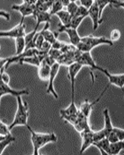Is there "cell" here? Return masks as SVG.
<instances>
[{
  "mask_svg": "<svg viewBox=\"0 0 124 155\" xmlns=\"http://www.w3.org/2000/svg\"><path fill=\"white\" fill-rule=\"evenodd\" d=\"M106 138V134L103 129L98 131H94L93 138L94 143L98 142L104 138ZM94 144V143H93Z\"/></svg>",
  "mask_w": 124,
  "mask_h": 155,
  "instance_id": "31",
  "label": "cell"
},
{
  "mask_svg": "<svg viewBox=\"0 0 124 155\" xmlns=\"http://www.w3.org/2000/svg\"><path fill=\"white\" fill-rule=\"evenodd\" d=\"M113 131L116 134L119 141H124V130L119 127H113Z\"/></svg>",
  "mask_w": 124,
  "mask_h": 155,
  "instance_id": "37",
  "label": "cell"
},
{
  "mask_svg": "<svg viewBox=\"0 0 124 155\" xmlns=\"http://www.w3.org/2000/svg\"><path fill=\"white\" fill-rule=\"evenodd\" d=\"M70 1H61L62 2L63 6L64 7H67V5H69V3L70 2Z\"/></svg>",
  "mask_w": 124,
  "mask_h": 155,
  "instance_id": "43",
  "label": "cell"
},
{
  "mask_svg": "<svg viewBox=\"0 0 124 155\" xmlns=\"http://www.w3.org/2000/svg\"><path fill=\"white\" fill-rule=\"evenodd\" d=\"M110 144L108 139L105 138L98 142L94 143L93 145L99 149L101 154L109 155Z\"/></svg>",
  "mask_w": 124,
  "mask_h": 155,
  "instance_id": "20",
  "label": "cell"
},
{
  "mask_svg": "<svg viewBox=\"0 0 124 155\" xmlns=\"http://www.w3.org/2000/svg\"><path fill=\"white\" fill-rule=\"evenodd\" d=\"M88 16H89L92 20L94 31H96L98 28L99 25L103 21V20L99 15L96 1H94L93 5L88 9Z\"/></svg>",
  "mask_w": 124,
  "mask_h": 155,
  "instance_id": "13",
  "label": "cell"
},
{
  "mask_svg": "<svg viewBox=\"0 0 124 155\" xmlns=\"http://www.w3.org/2000/svg\"><path fill=\"white\" fill-rule=\"evenodd\" d=\"M0 75H1V72H0Z\"/></svg>",
  "mask_w": 124,
  "mask_h": 155,
  "instance_id": "47",
  "label": "cell"
},
{
  "mask_svg": "<svg viewBox=\"0 0 124 155\" xmlns=\"http://www.w3.org/2000/svg\"><path fill=\"white\" fill-rule=\"evenodd\" d=\"M88 118L79 110L77 114V120L73 126L79 133H81L87 129L90 128L88 123Z\"/></svg>",
  "mask_w": 124,
  "mask_h": 155,
  "instance_id": "15",
  "label": "cell"
},
{
  "mask_svg": "<svg viewBox=\"0 0 124 155\" xmlns=\"http://www.w3.org/2000/svg\"><path fill=\"white\" fill-rule=\"evenodd\" d=\"M83 66L77 61L72 63L68 66V79L70 81L71 84V93L72 103H75V81L76 76L82 68Z\"/></svg>",
  "mask_w": 124,
  "mask_h": 155,
  "instance_id": "4",
  "label": "cell"
},
{
  "mask_svg": "<svg viewBox=\"0 0 124 155\" xmlns=\"http://www.w3.org/2000/svg\"><path fill=\"white\" fill-rule=\"evenodd\" d=\"M85 18L84 16H73L72 17L70 25L68 27H71V28L77 29L80 24L82 22L83 20Z\"/></svg>",
  "mask_w": 124,
  "mask_h": 155,
  "instance_id": "29",
  "label": "cell"
},
{
  "mask_svg": "<svg viewBox=\"0 0 124 155\" xmlns=\"http://www.w3.org/2000/svg\"><path fill=\"white\" fill-rule=\"evenodd\" d=\"M36 1H23L20 5H14L12 6L13 10L20 12L21 15L22 20H24L26 17L33 15L36 10Z\"/></svg>",
  "mask_w": 124,
  "mask_h": 155,
  "instance_id": "3",
  "label": "cell"
},
{
  "mask_svg": "<svg viewBox=\"0 0 124 155\" xmlns=\"http://www.w3.org/2000/svg\"><path fill=\"white\" fill-rule=\"evenodd\" d=\"M24 20L21 19L20 22L13 28L8 31H0V37L16 38L24 37L26 35V25Z\"/></svg>",
  "mask_w": 124,
  "mask_h": 155,
  "instance_id": "6",
  "label": "cell"
},
{
  "mask_svg": "<svg viewBox=\"0 0 124 155\" xmlns=\"http://www.w3.org/2000/svg\"><path fill=\"white\" fill-rule=\"evenodd\" d=\"M33 16L36 19V26L34 29L37 30H38L39 25L41 23L50 22L51 16L49 12L39 11H35Z\"/></svg>",
  "mask_w": 124,
  "mask_h": 155,
  "instance_id": "17",
  "label": "cell"
},
{
  "mask_svg": "<svg viewBox=\"0 0 124 155\" xmlns=\"http://www.w3.org/2000/svg\"><path fill=\"white\" fill-rule=\"evenodd\" d=\"M29 94V90L28 89L14 90L10 87L9 84L3 83L0 79V98L7 94H10L16 97L18 96L28 95Z\"/></svg>",
  "mask_w": 124,
  "mask_h": 155,
  "instance_id": "9",
  "label": "cell"
},
{
  "mask_svg": "<svg viewBox=\"0 0 124 155\" xmlns=\"http://www.w3.org/2000/svg\"><path fill=\"white\" fill-rule=\"evenodd\" d=\"M124 141L110 143L109 148V155H117L124 149Z\"/></svg>",
  "mask_w": 124,
  "mask_h": 155,
  "instance_id": "23",
  "label": "cell"
},
{
  "mask_svg": "<svg viewBox=\"0 0 124 155\" xmlns=\"http://www.w3.org/2000/svg\"><path fill=\"white\" fill-rule=\"evenodd\" d=\"M16 54L19 55L21 54L25 50L26 43L24 37H20L15 39Z\"/></svg>",
  "mask_w": 124,
  "mask_h": 155,
  "instance_id": "25",
  "label": "cell"
},
{
  "mask_svg": "<svg viewBox=\"0 0 124 155\" xmlns=\"http://www.w3.org/2000/svg\"><path fill=\"white\" fill-rule=\"evenodd\" d=\"M1 45H0V51H1Z\"/></svg>",
  "mask_w": 124,
  "mask_h": 155,
  "instance_id": "45",
  "label": "cell"
},
{
  "mask_svg": "<svg viewBox=\"0 0 124 155\" xmlns=\"http://www.w3.org/2000/svg\"><path fill=\"white\" fill-rule=\"evenodd\" d=\"M8 57L5 58H0V71L3 68H5V65L7 64Z\"/></svg>",
  "mask_w": 124,
  "mask_h": 155,
  "instance_id": "42",
  "label": "cell"
},
{
  "mask_svg": "<svg viewBox=\"0 0 124 155\" xmlns=\"http://www.w3.org/2000/svg\"><path fill=\"white\" fill-rule=\"evenodd\" d=\"M52 2L53 1H36L35 11L48 12L51 7Z\"/></svg>",
  "mask_w": 124,
  "mask_h": 155,
  "instance_id": "26",
  "label": "cell"
},
{
  "mask_svg": "<svg viewBox=\"0 0 124 155\" xmlns=\"http://www.w3.org/2000/svg\"><path fill=\"white\" fill-rule=\"evenodd\" d=\"M88 15V9L80 5H79L77 12L74 16H84L86 17Z\"/></svg>",
  "mask_w": 124,
  "mask_h": 155,
  "instance_id": "36",
  "label": "cell"
},
{
  "mask_svg": "<svg viewBox=\"0 0 124 155\" xmlns=\"http://www.w3.org/2000/svg\"><path fill=\"white\" fill-rule=\"evenodd\" d=\"M49 23L50 22L46 23L44 28L42 29V31H40V32L44 38L45 40L49 42L52 45L57 40L58 34L54 33L49 29Z\"/></svg>",
  "mask_w": 124,
  "mask_h": 155,
  "instance_id": "18",
  "label": "cell"
},
{
  "mask_svg": "<svg viewBox=\"0 0 124 155\" xmlns=\"http://www.w3.org/2000/svg\"><path fill=\"white\" fill-rule=\"evenodd\" d=\"M41 62L38 56L35 54L22 58L19 60L18 63L21 65L23 64H27L38 67Z\"/></svg>",
  "mask_w": 124,
  "mask_h": 155,
  "instance_id": "22",
  "label": "cell"
},
{
  "mask_svg": "<svg viewBox=\"0 0 124 155\" xmlns=\"http://www.w3.org/2000/svg\"><path fill=\"white\" fill-rule=\"evenodd\" d=\"M93 133L94 131L90 127L80 133L82 139L80 154L84 153L91 145H93L94 143Z\"/></svg>",
  "mask_w": 124,
  "mask_h": 155,
  "instance_id": "10",
  "label": "cell"
},
{
  "mask_svg": "<svg viewBox=\"0 0 124 155\" xmlns=\"http://www.w3.org/2000/svg\"><path fill=\"white\" fill-rule=\"evenodd\" d=\"M17 101V109L14 119L11 124L9 126V130L11 131L16 126H26L29 116V107L26 101H23L21 96L16 97Z\"/></svg>",
  "mask_w": 124,
  "mask_h": 155,
  "instance_id": "2",
  "label": "cell"
},
{
  "mask_svg": "<svg viewBox=\"0 0 124 155\" xmlns=\"http://www.w3.org/2000/svg\"><path fill=\"white\" fill-rule=\"evenodd\" d=\"M98 9L99 15L102 18V14L104 8L106 6L109 5L110 1H96Z\"/></svg>",
  "mask_w": 124,
  "mask_h": 155,
  "instance_id": "33",
  "label": "cell"
},
{
  "mask_svg": "<svg viewBox=\"0 0 124 155\" xmlns=\"http://www.w3.org/2000/svg\"><path fill=\"white\" fill-rule=\"evenodd\" d=\"M106 138L108 139L109 142H110V143H113L118 142V141H119V139H118V137H117L116 134L113 131V130L112 131L107 135Z\"/></svg>",
  "mask_w": 124,
  "mask_h": 155,
  "instance_id": "39",
  "label": "cell"
},
{
  "mask_svg": "<svg viewBox=\"0 0 124 155\" xmlns=\"http://www.w3.org/2000/svg\"><path fill=\"white\" fill-rule=\"evenodd\" d=\"M6 136H3L2 135H0V142H1V141H2V140H3L6 137Z\"/></svg>",
  "mask_w": 124,
  "mask_h": 155,
  "instance_id": "44",
  "label": "cell"
},
{
  "mask_svg": "<svg viewBox=\"0 0 124 155\" xmlns=\"http://www.w3.org/2000/svg\"><path fill=\"white\" fill-rule=\"evenodd\" d=\"M79 109L75 103H71L67 107L64 109H61L60 111L61 118L64 116H72L77 115Z\"/></svg>",
  "mask_w": 124,
  "mask_h": 155,
  "instance_id": "24",
  "label": "cell"
},
{
  "mask_svg": "<svg viewBox=\"0 0 124 155\" xmlns=\"http://www.w3.org/2000/svg\"><path fill=\"white\" fill-rule=\"evenodd\" d=\"M5 68H3L1 70V75H0V79L3 83L9 84L10 81V77L7 73L5 72Z\"/></svg>",
  "mask_w": 124,
  "mask_h": 155,
  "instance_id": "35",
  "label": "cell"
},
{
  "mask_svg": "<svg viewBox=\"0 0 124 155\" xmlns=\"http://www.w3.org/2000/svg\"><path fill=\"white\" fill-rule=\"evenodd\" d=\"M80 41L88 45L91 51L94 48L99 45H106L112 46L113 44V42L105 37H96L92 35L81 38Z\"/></svg>",
  "mask_w": 124,
  "mask_h": 155,
  "instance_id": "5",
  "label": "cell"
},
{
  "mask_svg": "<svg viewBox=\"0 0 124 155\" xmlns=\"http://www.w3.org/2000/svg\"><path fill=\"white\" fill-rule=\"evenodd\" d=\"M111 85L108 83V84L106 85L103 91L101 93L100 96L98 98L96 99L93 102H90L88 100H85L84 102L81 104L80 105V109H79L80 112L82 113L84 115H85L87 117L89 118L90 116L91 112H92V108L101 99L106 92L107 91L109 87Z\"/></svg>",
  "mask_w": 124,
  "mask_h": 155,
  "instance_id": "11",
  "label": "cell"
},
{
  "mask_svg": "<svg viewBox=\"0 0 124 155\" xmlns=\"http://www.w3.org/2000/svg\"><path fill=\"white\" fill-rule=\"evenodd\" d=\"M1 98H0V101H1Z\"/></svg>",
  "mask_w": 124,
  "mask_h": 155,
  "instance_id": "46",
  "label": "cell"
},
{
  "mask_svg": "<svg viewBox=\"0 0 124 155\" xmlns=\"http://www.w3.org/2000/svg\"><path fill=\"white\" fill-rule=\"evenodd\" d=\"M55 15L60 19V23L62 25L66 27H68L70 25L73 17L68 13L67 11L63 9Z\"/></svg>",
  "mask_w": 124,
  "mask_h": 155,
  "instance_id": "21",
  "label": "cell"
},
{
  "mask_svg": "<svg viewBox=\"0 0 124 155\" xmlns=\"http://www.w3.org/2000/svg\"><path fill=\"white\" fill-rule=\"evenodd\" d=\"M121 37L120 31L118 29L115 28L111 31L110 34V38L109 39L113 42L119 40Z\"/></svg>",
  "mask_w": 124,
  "mask_h": 155,
  "instance_id": "32",
  "label": "cell"
},
{
  "mask_svg": "<svg viewBox=\"0 0 124 155\" xmlns=\"http://www.w3.org/2000/svg\"><path fill=\"white\" fill-rule=\"evenodd\" d=\"M98 71H100L107 78L109 83L110 85H113L119 87L122 91H123L124 85V74H112L109 72L107 69H104L99 67Z\"/></svg>",
  "mask_w": 124,
  "mask_h": 155,
  "instance_id": "7",
  "label": "cell"
},
{
  "mask_svg": "<svg viewBox=\"0 0 124 155\" xmlns=\"http://www.w3.org/2000/svg\"><path fill=\"white\" fill-rule=\"evenodd\" d=\"M27 129L31 134V141L33 147V155H39V149L50 143L56 142L58 140L54 133H41L35 132L27 124Z\"/></svg>",
  "mask_w": 124,
  "mask_h": 155,
  "instance_id": "1",
  "label": "cell"
},
{
  "mask_svg": "<svg viewBox=\"0 0 124 155\" xmlns=\"http://www.w3.org/2000/svg\"><path fill=\"white\" fill-rule=\"evenodd\" d=\"M15 140V138L11 134H8L2 141L0 142V155L2 154L3 152L6 148L12 143Z\"/></svg>",
  "mask_w": 124,
  "mask_h": 155,
  "instance_id": "27",
  "label": "cell"
},
{
  "mask_svg": "<svg viewBox=\"0 0 124 155\" xmlns=\"http://www.w3.org/2000/svg\"><path fill=\"white\" fill-rule=\"evenodd\" d=\"M63 8L61 1H53L49 13L51 16L55 15L58 12L63 10Z\"/></svg>",
  "mask_w": 124,
  "mask_h": 155,
  "instance_id": "28",
  "label": "cell"
},
{
  "mask_svg": "<svg viewBox=\"0 0 124 155\" xmlns=\"http://www.w3.org/2000/svg\"><path fill=\"white\" fill-rule=\"evenodd\" d=\"M10 134L11 131L9 129V126L1 120L0 122V135L6 136Z\"/></svg>",
  "mask_w": 124,
  "mask_h": 155,
  "instance_id": "34",
  "label": "cell"
},
{
  "mask_svg": "<svg viewBox=\"0 0 124 155\" xmlns=\"http://www.w3.org/2000/svg\"><path fill=\"white\" fill-rule=\"evenodd\" d=\"M95 1H80V5L88 9V10L91 7Z\"/></svg>",
  "mask_w": 124,
  "mask_h": 155,
  "instance_id": "40",
  "label": "cell"
},
{
  "mask_svg": "<svg viewBox=\"0 0 124 155\" xmlns=\"http://www.w3.org/2000/svg\"><path fill=\"white\" fill-rule=\"evenodd\" d=\"M58 31L60 32H65L67 34L71 43L76 47L80 42L81 37L79 35L77 29L70 27H65L60 23L58 24Z\"/></svg>",
  "mask_w": 124,
  "mask_h": 155,
  "instance_id": "12",
  "label": "cell"
},
{
  "mask_svg": "<svg viewBox=\"0 0 124 155\" xmlns=\"http://www.w3.org/2000/svg\"><path fill=\"white\" fill-rule=\"evenodd\" d=\"M60 66V64L57 62L51 67V73L48 81V83L47 87V94H51L56 99H58V95L54 89V83L56 77L59 72Z\"/></svg>",
  "mask_w": 124,
  "mask_h": 155,
  "instance_id": "8",
  "label": "cell"
},
{
  "mask_svg": "<svg viewBox=\"0 0 124 155\" xmlns=\"http://www.w3.org/2000/svg\"><path fill=\"white\" fill-rule=\"evenodd\" d=\"M104 119V127L103 129L105 132L106 137L112 131L113 126L112 123L111 119L110 117L109 109L105 108L103 111Z\"/></svg>",
  "mask_w": 124,
  "mask_h": 155,
  "instance_id": "19",
  "label": "cell"
},
{
  "mask_svg": "<svg viewBox=\"0 0 124 155\" xmlns=\"http://www.w3.org/2000/svg\"><path fill=\"white\" fill-rule=\"evenodd\" d=\"M82 66H88L93 70L97 71L99 66L97 65L94 60L93 58L91 53V52L88 53H81L80 55L77 58L76 60Z\"/></svg>",
  "mask_w": 124,
  "mask_h": 155,
  "instance_id": "14",
  "label": "cell"
},
{
  "mask_svg": "<svg viewBox=\"0 0 124 155\" xmlns=\"http://www.w3.org/2000/svg\"><path fill=\"white\" fill-rule=\"evenodd\" d=\"M0 17L4 18L7 21H9L11 19L10 14L5 11L0 10Z\"/></svg>",
  "mask_w": 124,
  "mask_h": 155,
  "instance_id": "41",
  "label": "cell"
},
{
  "mask_svg": "<svg viewBox=\"0 0 124 155\" xmlns=\"http://www.w3.org/2000/svg\"><path fill=\"white\" fill-rule=\"evenodd\" d=\"M109 5L115 8H124V1H110Z\"/></svg>",
  "mask_w": 124,
  "mask_h": 155,
  "instance_id": "38",
  "label": "cell"
},
{
  "mask_svg": "<svg viewBox=\"0 0 124 155\" xmlns=\"http://www.w3.org/2000/svg\"><path fill=\"white\" fill-rule=\"evenodd\" d=\"M38 67V75L39 79L42 81H48L51 67L42 61Z\"/></svg>",
  "mask_w": 124,
  "mask_h": 155,
  "instance_id": "16",
  "label": "cell"
},
{
  "mask_svg": "<svg viewBox=\"0 0 124 155\" xmlns=\"http://www.w3.org/2000/svg\"><path fill=\"white\" fill-rule=\"evenodd\" d=\"M79 6L76 1H70L69 5L67 7V11L72 17H73L76 15Z\"/></svg>",
  "mask_w": 124,
  "mask_h": 155,
  "instance_id": "30",
  "label": "cell"
}]
</instances>
